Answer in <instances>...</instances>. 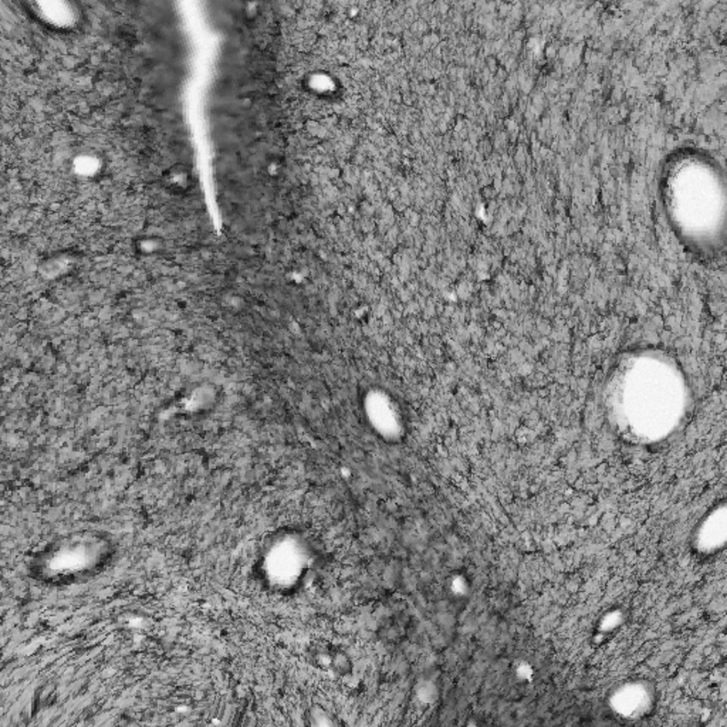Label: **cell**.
Segmentation results:
<instances>
[{
    "label": "cell",
    "mask_w": 727,
    "mask_h": 727,
    "mask_svg": "<svg viewBox=\"0 0 727 727\" xmlns=\"http://www.w3.org/2000/svg\"><path fill=\"white\" fill-rule=\"evenodd\" d=\"M190 182H192L190 173L183 165H175V166L166 169L162 176L164 186L171 192H178V193L183 192L189 188Z\"/></svg>",
    "instance_id": "1"
}]
</instances>
